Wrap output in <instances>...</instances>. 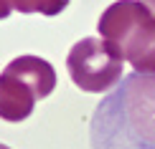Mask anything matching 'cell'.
Listing matches in <instances>:
<instances>
[{
	"instance_id": "cell-1",
	"label": "cell",
	"mask_w": 155,
	"mask_h": 149,
	"mask_svg": "<svg viewBox=\"0 0 155 149\" xmlns=\"http://www.w3.org/2000/svg\"><path fill=\"white\" fill-rule=\"evenodd\" d=\"M89 139L92 149H155V76L120 79L94 109Z\"/></svg>"
},
{
	"instance_id": "cell-2",
	"label": "cell",
	"mask_w": 155,
	"mask_h": 149,
	"mask_svg": "<svg viewBox=\"0 0 155 149\" xmlns=\"http://www.w3.org/2000/svg\"><path fill=\"white\" fill-rule=\"evenodd\" d=\"M102 41L120 51L135 73L155 76V15L140 0H117L99 18Z\"/></svg>"
},
{
	"instance_id": "cell-3",
	"label": "cell",
	"mask_w": 155,
	"mask_h": 149,
	"mask_svg": "<svg viewBox=\"0 0 155 149\" xmlns=\"http://www.w3.org/2000/svg\"><path fill=\"white\" fill-rule=\"evenodd\" d=\"M122 56L112 43L102 38H81L66 56L69 76L81 91L104 94L122 79Z\"/></svg>"
},
{
	"instance_id": "cell-4",
	"label": "cell",
	"mask_w": 155,
	"mask_h": 149,
	"mask_svg": "<svg viewBox=\"0 0 155 149\" xmlns=\"http://www.w3.org/2000/svg\"><path fill=\"white\" fill-rule=\"evenodd\" d=\"M38 96L21 76L5 68L0 73V119L5 121H23L33 114Z\"/></svg>"
},
{
	"instance_id": "cell-5",
	"label": "cell",
	"mask_w": 155,
	"mask_h": 149,
	"mask_svg": "<svg viewBox=\"0 0 155 149\" xmlns=\"http://www.w3.org/2000/svg\"><path fill=\"white\" fill-rule=\"evenodd\" d=\"M5 68L13 71L15 76H21V79L36 91L38 99H46V96L56 88V71H54V66H51L46 58L18 56V58H13Z\"/></svg>"
},
{
	"instance_id": "cell-6",
	"label": "cell",
	"mask_w": 155,
	"mask_h": 149,
	"mask_svg": "<svg viewBox=\"0 0 155 149\" xmlns=\"http://www.w3.org/2000/svg\"><path fill=\"white\" fill-rule=\"evenodd\" d=\"M66 5H69V0H10L13 10L41 13V15H59Z\"/></svg>"
},
{
	"instance_id": "cell-7",
	"label": "cell",
	"mask_w": 155,
	"mask_h": 149,
	"mask_svg": "<svg viewBox=\"0 0 155 149\" xmlns=\"http://www.w3.org/2000/svg\"><path fill=\"white\" fill-rule=\"evenodd\" d=\"M13 13V8H10V0H0V20L3 18H8Z\"/></svg>"
},
{
	"instance_id": "cell-8",
	"label": "cell",
	"mask_w": 155,
	"mask_h": 149,
	"mask_svg": "<svg viewBox=\"0 0 155 149\" xmlns=\"http://www.w3.org/2000/svg\"><path fill=\"white\" fill-rule=\"evenodd\" d=\"M140 3H143L145 8H147V10H150L153 15H155V0H140Z\"/></svg>"
},
{
	"instance_id": "cell-9",
	"label": "cell",
	"mask_w": 155,
	"mask_h": 149,
	"mask_svg": "<svg viewBox=\"0 0 155 149\" xmlns=\"http://www.w3.org/2000/svg\"><path fill=\"white\" fill-rule=\"evenodd\" d=\"M0 149H10V147H5V144H0Z\"/></svg>"
}]
</instances>
